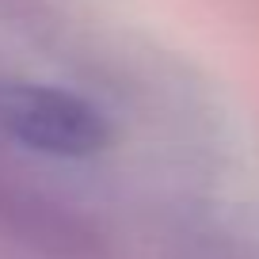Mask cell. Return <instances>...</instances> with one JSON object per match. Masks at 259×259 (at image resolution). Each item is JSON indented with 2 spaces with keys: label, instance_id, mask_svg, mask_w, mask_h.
<instances>
[{
  "label": "cell",
  "instance_id": "cell-2",
  "mask_svg": "<svg viewBox=\"0 0 259 259\" xmlns=\"http://www.w3.org/2000/svg\"><path fill=\"white\" fill-rule=\"evenodd\" d=\"M0 233L38 259H111L107 233L57 194L0 168Z\"/></svg>",
  "mask_w": 259,
  "mask_h": 259
},
{
  "label": "cell",
  "instance_id": "cell-1",
  "mask_svg": "<svg viewBox=\"0 0 259 259\" xmlns=\"http://www.w3.org/2000/svg\"><path fill=\"white\" fill-rule=\"evenodd\" d=\"M0 138L61 160H84L111 145V122L96 103L57 84L0 80Z\"/></svg>",
  "mask_w": 259,
  "mask_h": 259
}]
</instances>
